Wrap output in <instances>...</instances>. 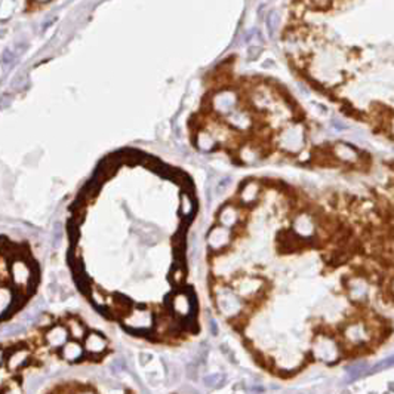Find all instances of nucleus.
I'll return each mask as SVG.
<instances>
[{
	"label": "nucleus",
	"mask_w": 394,
	"mask_h": 394,
	"mask_svg": "<svg viewBox=\"0 0 394 394\" xmlns=\"http://www.w3.org/2000/svg\"><path fill=\"white\" fill-rule=\"evenodd\" d=\"M11 273L14 277V282L18 288L26 289L30 286V280L33 279V271L23 260H17L11 265Z\"/></svg>",
	"instance_id": "f257e3e1"
},
{
	"label": "nucleus",
	"mask_w": 394,
	"mask_h": 394,
	"mask_svg": "<svg viewBox=\"0 0 394 394\" xmlns=\"http://www.w3.org/2000/svg\"><path fill=\"white\" fill-rule=\"evenodd\" d=\"M105 347H107V341L104 340V337L97 332H91L85 340V348L92 354H100L101 351H104Z\"/></svg>",
	"instance_id": "f03ea898"
},
{
	"label": "nucleus",
	"mask_w": 394,
	"mask_h": 394,
	"mask_svg": "<svg viewBox=\"0 0 394 394\" xmlns=\"http://www.w3.org/2000/svg\"><path fill=\"white\" fill-rule=\"evenodd\" d=\"M67 337H68V332L65 328L62 326H55L52 328L48 335H46V341L51 347H62L65 342H67Z\"/></svg>",
	"instance_id": "7ed1b4c3"
},
{
	"label": "nucleus",
	"mask_w": 394,
	"mask_h": 394,
	"mask_svg": "<svg viewBox=\"0 0 394 394\" xmlns=\"http://www.w3.org/2000/svg\"><path fill=\"white\" fill-rule=\"evenodd\" d=\"M62 356L70 362H76L83 356V348L77 342H65L62 345Z\"/></svg>",
	"instance_id": "20e7f679"
},
{
	"label": "nucleus",
	"mask_w": 394,
	"mask_h": 394,
	"mask_svg": "<svg viewBox=\"0 0 394 394\" xmlns=\"http://www.w3.org/2000/svg\"><path fill=\"white\" fill-rule=\"evenodd\" d=\"M12 305H14V292L6 286H0V317Z\"/></svg>",
	"instance_id": "39448f33"
},
{
	"label": "nucleus",
	"mask_w": 394,
	"mask_h": 394,
	"mask_svg": "<svg viewBox=\"0 0 394 394\" xmlns=\"http://www.w3.org/2000/svg\"><path fill=\"white\" fill-rule=\"evenodd\" d=\"M27 359H28V351L27 350H17L8 359V368L11 369V370L21 368L27 362Z\"/></svg>",
	"instance_id": "423d86ee"
},
{
	"label": "nucleus",
	"mask_w": 394,
	"mask_h": 394,
	"mask_svg": "<svg viewBox=\"0 0 394 394\" xmlns=\"http://www.w3.org/2000/svg\"><path fill=\"white\" fill-rule=\"evenodd\" d=\"M70 332L74 338H83L85 337V328L77 320H70Z\"/></svg>",
	"instance_id": "0eeeda50"
},
{
	"label": "nucleus",
	"mask_w": 394,
	"mask_h": 394,
	"mask_svg": "<svg viewBox=\"0 0 394 394\" xmlns=\"http://www.w3.org/2000/svg\"><path fill=\"white\" fill-rule=\"evenodd\" d=\"M68 234H70V240L71 242H76L79 239V230H77V224H70L68 225Z\"/></svg>",
	"instance_id": "6e6552de"
},
{
	"label": "nucleus",
	"mask_w": 394,
	"mask_h": 394,
	"mask_svg": "<svg viewBox=\"0 0 394 394\" xmlns=\"http://www.w3.org/2000/svg\"><path fill=\"white\" fill-rule=\"evenodd\" d=\"M6 394H20V393H17V391H9V393H6Z\"/></svg>",
	"instance_id": "1a4fd4ad"
},
{
	"label": "nucleus",
	"mask_w": 394,
	"mask_h": 394,
	"mask_svg": "<svg viewBox=\"0 0 394 394\" xmlns=\"http://www.w3.org/2000/svg\"><path fill=\"white\" fill-rule=\"evenodd\" d=\"M2 356H3V353L0 351V362H2Z\"/></svg>",
	"instance_id": "9d476101"
},
{
	"label": "nucleus",
	"mask_w": 394,
	"mask_h": 394,
	"mask_svg": "<svg viewBox=\"0 0 394 394\" xmlns=\"http://www.w3.org/2000/svg\"><path fill=\"white\" fill-rule=\"evenodd\" d=\"M80 394H92V393H80Z\"/></svg>",
	"instance_id": "9b49d317"
}]
</instances>
